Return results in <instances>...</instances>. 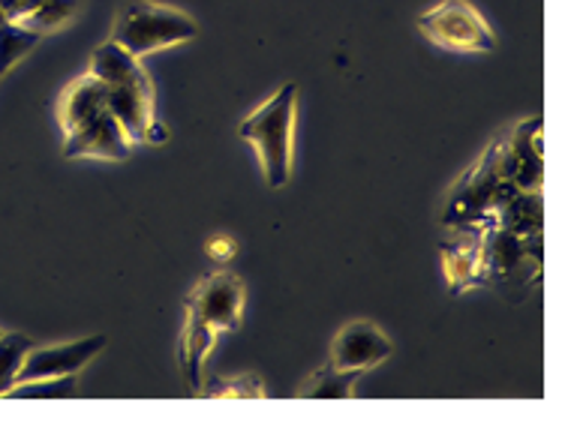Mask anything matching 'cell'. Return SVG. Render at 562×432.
<instances>
[{
  "label": "cell",
  "instance_id": "cell-21",
  "mask_svg": "<svg viewBox=\"0 0 562 432\" xmlns=\"http://www.w3.org/2000/svg\"><path fill=\"white\" fill-rule=\"evenodd\" d=\"M79 394V382L76 376L60 378H36V382H24V385H12L7 390L10 399H64Z\"/></svg>",
  "mask_w": 562,
  "mask_h": 432
},
{
  "label": "cell",
  "instance_id": "cell-1",
  "mask_svg": "<svg viewBox=\"0 0 562 432\" xmlns=\"http://www.w3.org/2000/svg\"><path fill=\"white\" fill-rule=\"evenodd\" d=\"M295 112H299V88L283 84L280 91L265 100L259 109L247 114L241 124V138L252 145L259 166H262L265 183L271 190L286 186L292 178V136H295Z\"/></svg>",
  "mask_w": 562,
  "mask_h": 432
},
{
  "label": "cell",
  "instance_id": "cell-18",
  "mask_svg": "<svg viewBox=\"0 0 562 432\" xmlns=\"http://www.w3.org/2000/svg\"><path fill=\"white\" fill-rule=\"evenodd\" d=\"M76 12H79V0H40L34 10L24 12L22 19H15V22L43 36L72 22Z\"/></svg>",
  "mask_w": 562,
  "mask_h": 432
},
{
  "label": "cell",
  "instance_id": "cell-14",
  "mask_svg": "<svg viewBox=\"0 0 562 432\" xmlns=\"http://www.w3.org/2000/svg\"><path fill=\"white\" fill-rule=\"evenodd\" d=\"M494 223L505 231H512V235H520V238L541 235V228H544V198H541V193L515 190L494 211Z\"/></svg>",
  "mask_w": 562,
  "mask_h": 432
},
{
  "label": "cell",
  "instance_id": "cell-13",
  "mask_svg": "<svg viewBox=\"0 0 562 432\" xmlns=\"http://www.w3.org/2000/svg\"><path fill=\"white\" fill-rule=\"evenodd\" d=\"M105 109H109V84L105 81H100L91 72H85L81 79L69 81L67 91L60 93L58 100V121L64 136L76 133L79 126L93 121Z\"/></svg>",
  "mask_w": 562,
  "mask_h": 432
},
{
  "label": "cell",
  "instance_id": "cell-12",
  "mask_svg": "<svg viewBox=\"0 0 562 432\" xmlns=\"http://www.w3.org/2000/svg\"><path fill=\"white\" fill-rule=\"evenodd\" d=\"M109 112L124 126L133 145L148 141V129L154 124V81L142 84H112L109 88Z\"/></svg>",
  "mask_w": 562,
  "mask_h": 432
},
{
  "label": "cell",
  "instance_id": "cell-19",
  "mask_svg": "<svg viewBox=\"0 0 562 432\" xmlns=\"http://www.w3.org/2000/svg\"><path fill=\"white\" fill-rule=\"evenodd\" d=\"M40 39H43V36L36 34V31H27L24 24H3V27H0V79H3L22 57L31 55V48H34Z\"/></svg>",
  "mask_w": 562,
  "mask_h": 432
},
{
  "label": "cell",
  "instance_id": "cell-17",
  "mask_svg": "<svg viewBox=\"0 0 562 432\" xmlns=\"http://www.w3.org/2000/svg\"><path fill=\"white\" fill-rule=\"evenodd\" d=\"M361 370H337V366H322L299 387V399H349L356 397V387L361 382Z\"/></svg>",
  "mask_w": 562,
  "mask_h": 432
},
{
  "label": "cell",
  "instance_id": "cell-4",
  "mask_svg": "<svg viewBox=\"0 0 562 432\" xmlns=\"http://www.w3.org/2000/svg\"><path fill=\"white\" fill-rule=\"evenodd\" d=\"M544 252H541V235L520 238L505 231L496 223L484 226V264H487V285L494 288H529L536 273L541 271Z\"/></svg>",
  "mask_w": 562,
  "mask_h": 432
},
{
  "label": "cell",
  "instance_id": "cell-7",
  "mask_svg": "<svg viewBox=\"0 0 562 432\" xmlns=\"http://www.w3.org/2000/svg\"><path fill=\"white\" fill-rule=\"evenodd\" d=\"M505 181L517 190L541 193L544 183V148H541V117H527L520 124L508 126L503 148Z\"/></svg>",
  "mask_w": 562,
  "mask_h": 432
},
{
  "label": "cell",
  "instance_id": "cell-22",
  "mask_svg": "<svg viewBox=\"0 0 562 432\" xmlns=\"http://www.w3.org/2000/svg\"><path fill=\"white\" fill-rule=\"evenodd\" d=\"M220 387H199L202 397H238V399H250V397H265L262 382L256 376H241V378H229V382H217Z\"/></svg>",
  "mask_w": 562,
  "mask_h": 432
},
{
  "label": "cell",
  "instance_id": "cell-25",
  "mask_svg": "<svg viewBox=\"0 0 562 432\" xmlns=\"http://www.w3.org/2000/svg\"><path fill=\"white\" fill-rule=\"evenodd\" d=\"M7 22H12L10 15H7V10H3V7H0V27H3V24Z\"/></svg>",
  "mask_w": 562,
  "mask_h": 432
},
{
  "label": "cell",
  "instance_id": "cell-24",
  "mask_svg": "<svg viewBox=\"0 0 562 432\" xmlns=\"http://www.w3.org/2000/svg\"><path fill=\"white\" fill-rule=\"evenodd\" d=\"M0 7L7 10L10 19H15V12H19V7H22V0H0Z\"/></svg>",
  "mask_w": 562,
  "mask_h": 432
},
{
  "label": "cell",
  "instance_id": "cell-20",
  "mask_svg": "<svg viewBox=\"0 0 562 432\" xmlns=\"http://www.w3.org/2000/svg\"><path fill=\"white\" fill-rule=\"evenodd\" d=\"M34 345L36 342L24 333H0V397H7V390L15 385L24 357Z\"/></svg>",
  "mask_w": 562,
  "mask_h": 432
},
{
  "label": "cell",
  "instance_id": "cell-23",
  "mask_svg": "<svg viewBox=\"0 0 562 432\" xmlns=\"http://www.w3.org/2000/svg\"><path fill=\"white\" fill-rule=\"evenodd\" d=\"M205 252H207V259L211 262H217V264H226L238 252V247H235V240L232 238H211L205 243Z\"/></svg>",
  "mask_w": 562,
  "mask_h": 432
},
{
  "label": "cell",
  "instance_id": "cell-9",
  "mask_svg": "<svg viewBox=\"0 0 562 432\" xmlns=\"http://www.w3.org/2000/svg\"><path fill=\"white\" fill-rule=\"evenodd\" d=\"M487 223L458 228V238L442 243V271H446L451 295H460L475 285H487V264H484V226Z\"/></svg>",
  "mask_w": 562,
  "mask_h": 432
},
{
  "label": "cell",
  "instance_id": "cell-5",
  "mask_svg": "<svg viewBox=\"0 0 562 432\" xmlns=\"http://www.w3.org/2000/svg\"><path fill=\"white\" fill-rule=\"evenodd\" d=\"M418 31L448 52H494L496 36L467 0H442L434 10L422 12Z\"/></svg>",
  "mask_w": 562,
  "mask_h": 432
},
{
  "label": "cell",
  "instance_id": "cell-2",
  "mask_svg": "<svg viewBox=\"0 0 562 432\" xmlns=\"http://www.w3.org/2000/svg\"><path fill=\"white\" fill-rule=\"evenodd\" d=\"M505 136H508V126L496 133L482 157L448 190L446 205H442V223L448 228L482 226L487 219H494L496 207L517 190L503 174Z\"/></svg>",
  "mask_w": 562,
  "mask_h": 432
},
{
  "label": "cell",
  "instance_id": "cell-3",
  "mask_svg": "<svg viewBox=\"0 0 562 432\" xmlns=\"http://www.w3.org/2000/svg\"><path fill=\"white\" fill-rule=\"evenodd\" d=\"M195 36H199V24L187 12L150 0H130L117 15L112 43L126 48L133 57H145L160 48L190 43Z\"/></svg>",
  "mask_w": 562,
  "mask_h": 432
},
{
  "label": "cell",
  "instance_id": "cell-15",
  "mask_svg": "<svg viewBox=\"0 0 562 432\" xmlns=\"http://www.w3.org/2000/svg\"><path fill=\"white\" fill-rule=\"evenodd\" d=\"M214 342H217V330L187 309L184 333H181V342H178V361H181V370H184L187 382H190L193 390L202 387V366H205V357L214 349Z\"/></svg>",
  "mask_w": 562,
  "mask_h": 432
},
{
  "label": "cell",
  "instance_id": "cell-26",
  "mask_svg": "<svg viewBox=\"0 0 562 432\" xmlns=\"http://www.w3.org/2000/svg\"><path fill=\"white\" fill-rule=\"evenodd\" d=\"M0 333H3V330H0Z\"/></svg>",
  "mask_w": 562,
  "mask_h": 432
},
{
  "label": "cell",
  "instance_id": "cell-11",
  "mask_svg": "<svg viewBox=\"0 0 562 432\" xmlns=\"http://www.w3.org/2000/svg\"><path fill=\"white\" fill-rule=\"evenodd\" d=\"M394 345L382 333V330L373 325V321H349L340 328V333L334 337L331 342V361L328 364L337 366V370H361L368 373L373 366H379L382 361H389Z\"/></svg>",
  "mask_w": 562,
  "mask_h": 432
},
{
  "label": "cell",
  "instance_id": "cell-10",
  "mask_svg": "<svg viewBox=\"0 0 562 432\" xmlns=\"http://www.w3.org/2000/svg\"><path fill=\"white\" fill-rule=\"evenodd\" d=\"M133 141L124 133V126L117 124L115 114L105 109L103 114H97L93 121L79 126L76 133L64 136V157L67 160H112L124 162L130 160Z\"/></svg>",
  "mask_w": 562,
  "mask_h": 432
},
{
  "label": "cell",
  "instance_id": "cell-8",
  "mask_svg": "<svg viewBox=\"0 0 562 432\" xmlns=\"http://www.w3.org/2000/svg\"><path fill=\"white\" fill-rule=\"evenodd\" d=\"M105 349V337H81L76 342L60 345H34L24 357L15 385L36 382V378H60L76 376L81 366H88L97 354Z\"/></svg>",
  "mask_w": 562,
  "mask_h": 432
},
{
  "label": "cell",
  "instance_id": "cell-6",
  "mask_svg": "<svg viewBox=\"0 0 562 432\" xmlns=\"http://www.w3.org/2000/svg\"><path fill=\"white\" fill-rule=\"evenodd\" d=\"M244 297H247V288H244L241 276L229 271H214L190 292L187 309L220 333V330H235L241 325Z\"/></svg>",
  "mask_w": 562,
  "mask_h": 432
},
{
  "label": "cell",
  "instance_id": "cell-16",
  "mask_svg": "<svg viewBox=\"0 0 562 432\" xmlns=\"http://www.w3.org/2000/svg\"><path fill=\"white\" fill-rule=\"evenodd\" d=\"M91 76H97L100 81H105L109 88L112 84H142V81H150V76L145 72V67L138 64V57H133L126 48H121L117 43H103L91 57Z\"/></svg>",
  "mask_w": 562,
  "mask_h": 432
}]
</instances>
